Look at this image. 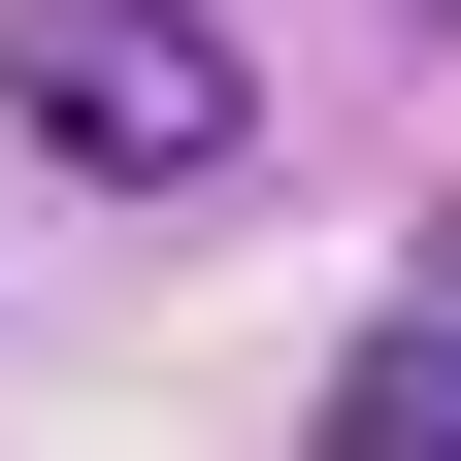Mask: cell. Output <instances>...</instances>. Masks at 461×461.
<instances>
[{
    "label": "cell",
    "instance_id": "2",
    "mask_svg": "<svg viewBox=\"0 0 461 461\" xmlns=\"http://www.w3.org/2000/svg\"><path fill=\"white\" fill-rule=\"evenodd\" d=\"M330 461H461V264L363 330V395H330Z\"/></svg>",
    "mask_w": 461,
    "mask_h": 461
},
{
    "label": "cell",
    "instance_id": "1",
    "mask_svg": "<svg viewBox=\"0 0 461 461\" xmlns=\"http://www.w3.org/2000/svg\"><path fill=\"white\" fill-rule=\"evenodd\" d=\"M0 99H33V165H99V198H230V165H264V67H230L198 0H0Z\"/></svg>",
    "mask_w": 461,
    "mask_h": 461
}]
</instances>
